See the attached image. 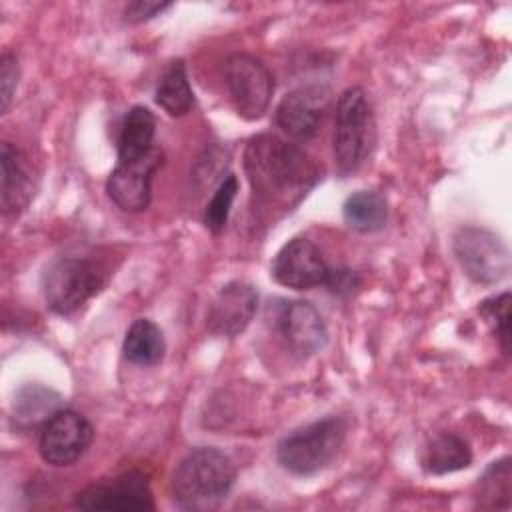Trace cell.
Wrapping results in <instances>:
<instances>
[{
    "label": "cell",
    "instance_id": "cell-1",
    "mask_svg": "<svg viewBox=\"0 0 512 512\" xmlns=\"http://www.w3.org/2000/svg\"><path fill=\"white\" fill-rule=\"evenodd\" d=\"M244 170L258 208L292 210L322 178L318 164L276 134H258L244 150Z\"/></svg>",
    "mask_w": 512,
    "mask_h": 512
},
{
    "label": "cell",
    "instance_id": "cell-2",
    "mask_svg": "<svg viewBox=\"0 0 512 512\" xmlns=\"http://www.w3.org/2000/svg\"><path fill=\"white\" fill-rule=\"evenodd\" d=\"M236 470L232 460L214 446L188 452L172 474V498L182 510H208L232 490Z\"/></svg>",
    "mask_w": 512,
    "mask_h": 512
},
{
    "label": "cell",
    "instance_id": "cell-3",
    "mask_svg": "<svg viewBox=\"0 0 512 512\" xmlns=\"http://www.w3.org/2000/svg\"><path fill=\"white\" fill-rule=\"evenodd\" d=\"M376 138V124L366 92L358 86L346 88L336 102L332 154L336 172L346 178L368 158Z\"/></svg>",
    "mask_w": 512,
    "mask_h": 512
},
{
    "label": "cell",
    "instance_id": "cell-4",
    "mask_svg": "<svg viewBox=\"0 0 512 512\" xmlns=\"http://www.w3.org/2000/svg\"><path fill=\"white\" fill-rule=\"evenodd\" d=\"M346 420L326 416L286 434L276 446L280 466L296 476H310L326 468L346 440Z\"/></svg>",
    "mask_w": 512,
    "mask_h": 512
},
{
    "label": "cell",
    "instance_id": "cell-5",
    "mask_svg": "<svg viewBox=\"0 0 512 512\" xmlns=\"http://www.w3.org/2000/svg\"><path fill=\"white\" fill-rule=\"evenodd\" d=\"M104 286L100 268L84 258H62L44 274L42 290L46 306L60 316L76 312Z\"/></svg>",
    "mask_w": 512,
    "mask_h": 512
},
{
    "label": "cell",
    "instance_id": "cell-6",
    "mask_svg": "<svg viewBox=\"0 0 512 512\" xmlns=\"http://www.w3.org/2000/svg\"><path fill=\"white\" fill-rule=\"evenodd\" d=\"M224 84L236 112L244 120H258L270 106L274 76L266 64L246 52H236L224 60Z\"/></svg>",
    "mask_w": 512,
    "mask_h": 512
},
{
    "label": "cell",
    "instance_id": "cell-7",
    "mask_svg": "<svg viewBox=\"0 0 512 512\" xmlns=\"http://www.w3.org/2000/svg\"><path fill=\"white\" fill-rule=\"evenodd\" d=\"M452 250L464 274L478 284H496L510 272V252L504 240L488 228L464 226L454 234Z\"/></svg>",
    "mask_w": 512,
    "mask_h": 512
},
{
    "label": "cell",
    "instance_id": "cell-8",
    "mask_svg": "<svg viewBox=\"0 0 512 512\" xmlns=\"http://www.w3.org/2000/svg\"><path fill=\"white\" fill-rule=\"evenodd\" d=\"M92 438L94 428L82 414L60 408L42 424L38 450L46 464L62 468L74 464L88 450Z\"/></svg>",
    "mask_w": 512,
    "mask_h": 512
},
{
    "label": "cell",
    "instance_id": "cell-9",
    "mask_svg": "<svg viewBox=\"0 0 512 512\" xmlns=\"http://www.w3.org/2000/svg\"><path fill=\"white\" fill-rule=\"evenodd\" d=\"M80 510H154L152 490L140 470H126L110 480L86 486L74 498Z\"/></svg>",
    "mask_w": 512,
    "mask_h": 512
},
{
    "label": "cell",
    "instance_id": "cell-10",
    "mask_svg": "<svg viewBox=\"0 0 512 512\" xmlns=\"http://www.w3.org/2000/svg\"><path fill=\"white\" fill-rule=\"evenodd\" d=\"M160 164L162 152L156 146L140 158L118 160L106 180L110 200L130 214L146 210L152 196V176Z\"/></svg>",
    "mask_w": 512,
    "mask_h": 512
},
{
    "label": "cell",
    "instance_id": "cell-11",
    "mask_svg": "<svg viewBox=\"0 0 512 512\" xmlns=\"http://www.w3.org/2000/svg\"><path fill=\"white\" fill-rule=\"evenodd\" d=\"M272 278L294 290H312L324 286L330 274L318 246L308 238H292L286 242L272 260Z\"/></svg>",
    "mask_w": 512,
    "mask_h": 512
},
{
    "label": "cell",
    "instance_id": "cell-12",
    "mask_svg": "<svg viewBox=\"0 0 512 512\" xmlns=\"http://www.w3.org/2000/svg\"><path fill=\"white\" fill-rule=\"evenodd\" d=\"M258 310V290L246 280H232L214 296L206 326L216 336L234 338L242 334Z\"/></svg>",
    "mask_w": 512,
    "mask_h": 512
},
{
    "label": "cell",
    "instance_id": "cell-13",
    "mask_svg": "<svg viewBox=\"0 0 512 512\" xmlns=\"http://www.w3.org/2000/svg\"><path fill=\"white\" fill-rule=\"evenodd\" d=\"M276 328L286 346L298 356H312L328 342L320 312L306 300H288L278 308Z\"/></svg>",
    "mask_w": 512,
    "mask_h": 512
},
{
    "label": "cell",
    "instance_id": "cell-14",
    "mask_svg": "<svg viewBox=\"0 0 512 512\" xmlns=\"http://www.w3.org/2000/svg\"><path fill=\"white\" fill-rule=\"evenodd\" d=\"M328 96L320 86H300L276 106L278 128L294 140H310L322 122Z\"/></svg>",
    "mask_w": 512,
    "mask_h": 512
},
{
    "label": "cell",
    "instance_id": "cell-15",
    "mask_svg": "<svg viewBox=\"0 0 512 512\" xmlns=\"http://www.w3.org/2000/svg\"><path fill=\"white\" fill-rule=\"evenodd\" d=\"M0 206L4 216H18L24 212L34 196L36 188V172L30 164L28 156L12 146L10 142H4L0 148Z\"/></svg>",
    "mask_w": 512,
    "mask_h": 512
},
{
    "label": "cell",
    "instance_id": "cell-16",
    "mask_svg": "<svg viewBox=\"0 0 512 512\" xmlns=\"http://www.w3.org/2000/svg\"><path fill=\"white\" fill-rule=\"evenodd\" d=\"M420 464L424 472L434 476L452 474L472 464V450L462 436L454 432H440L424 446Z\"/></svg>",
    "mask_w": 512,
    "mask_h": 512
},
{
    "label": "cell",
    "instance_id": "cell-17",
    "mask_svg": "<svg viewBox=\"0 0 512 512\" xmlns=\"http://www.w3.org/2000/svg\"><path fill=\"white\" fill-rule=\"evenodd\" d=\"M342 218L348 228L360 234H372L386 226L388 202L376 190H358L342 206Z\"/></svg>",
    "mask_w": 512,
    "mask_h": 512
},
{
    "label": "cell",
    "instance_id": "cell-18",
    "mask_svg": "<svg viewBox=\"0 0 512 512\" xmlns=\"http://www.w3.org/2000/svg\"><path fill=\"white\" fill-rule=\"evenodd\" d=\"M156 116L146 106H132L118 136V160H134L154 148Z\"/></svg>",
    "mask_w": 512,
    "mask_h": 512
},
{
    "label": "cell",
    "instance_id": "cell-19",
    "mask_svg": "<svg viewBox=\"0 0 512 512\" xmlns=\"http://www.w3.org/2000/svg\"><path fill=\"white\" fill-rule=\"evenodd\" d=\"M164 352L166 342L158 324L148 318H138L130 324L122 342V354L128 362L136 366H154L164 358Z\"/></svg>",
    "mask_w": 512,
    "mask_h": 512
},
{
    "label": "cell",
    "instance_id": "cell-20",
    "mask_svg": "<svg viewBox=\"0 0 512 512\" xmlns=\"http://www.w3.org/2000/svg\"><path fill=\"white\" fill-rule=\"evenodd\" d=\"M156 104L170 116H184L194 104V92L188 80L184 60H172L158 80L154 92Z\"/></svg>",
    "mask_w": 512,
    "mask_h": 512
},
{
    "label": "cell",
    "instance_id": "cell-21",
    "mask_svg": "<svg viewBox=\"0 0 512 512\" xmlns=\"http://www.w3.org/2000/svg\"><path fill=\"white\" fill-rule=\"evenodd\" d=\"M510 488H512V470H510V458L504 456L496 462H492L482 478L478 480V494H476V506L488 508V510H508L510 508Z\"/></svg>",
    "mask_w": 512,
    "mask_h": 512
},
{
    "label": "cell",
    "instance_id": "cell-22",
    "mask_svg": "<svg viewBox=\"0 0 512 512\" xmlns=\"http://www.w3.org/2000/svg\"><path fill=\"white\" fill-rule=\"evenodd\" d=\"M60 410V396L52 392L50 388L28 384L18 392V398L14 402L16 418L22 422H46L54 412Z\"/></svg>",
    "mask_w": 512,
    "mask_h": 512
},
{
    "label": "cell",
    "instance_id": "cell-23",
    "mask_svg": "<svg viewBox=\"0 0 512 512\" xmlns=\"http://www.w3.org/2000/svg\"><path fill=\"white\" fill-rule=\"evenodd\" d=\"M236 194H238V178L234 174H228L218 184V188L214 190V194L204 210V224L210 232L220 234L224 230Z\"/></svg>",
    "mask_w": 512,
    "mask_h": 512
},
{
    "label": "cell",
    "instance_id": "cell-24",
    "mask_svg": "<svg viewBox=\"0 0 512 512\" xmlns=\"http://www.w3.org/2000/svg\"><path fill=\"white\" fill-rule=\"evenodd\" d=\"M478 312L490 326L492 334L498 338L502 350H510V292L490 296L480 302Z\"/></svg>",
    "mask_w": 512,
    "mask_h": 512
},
{
    "label": "cell",
    "instance_id": "cell-25",
    "mask_svg": "<svg viewBox=\"0 0 512 512\" xmlns=\"http://www.w3.org/2000/svg\"><path fill=\"white\" fill-rule=\"evenodd\" d=\"M18 78H20L18 58L10 52L2 54L0 58V112L2 114H6L10 108L12 96L18 86Z\"/></svg>",
    "mask_w": 512,
    "mask_h": 512
},
{
    "label": "cell",
    "instance_id": "cell-26",
    "mask_svg": "<svg viewBox=\"0 0 512 512\" xmlns=\"http://www.w3.org/2000/svg\"><path fill=\"white\" fill-rule=\"evenodd\" d=\"M172 8V2H156V0H136L124 8V20L130 24H140L152 20Z\"/></svg>",
    "mask_w": 512,
    "mask_h": 512
},
{
    "label": "cell",
    "instance_id": "cell-27",
    "mask_svg": "<svg viewBox=\"0 0 512 512\" xmlns=\"http://www.w3.org/2000/svg\"><path fill=\"white\" fill-rule=\"evenodd\" d=\"M360 284V278L356 272L348 270V268H332L330 266V274H328V280H326V288L334 294H350L354 288H358Z\"/></svg>",
    "mask_w": 512,
    "mask_h": 512
}]
</instances>
